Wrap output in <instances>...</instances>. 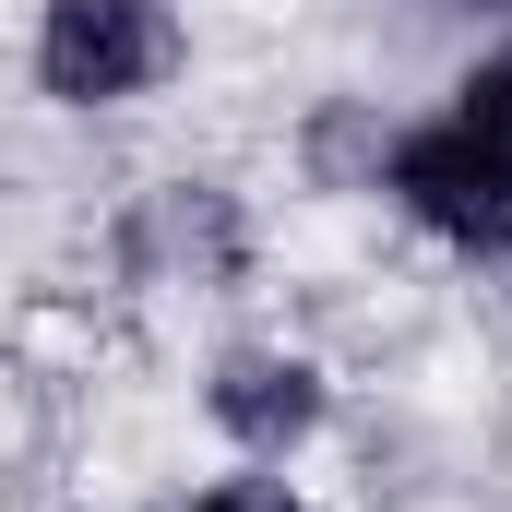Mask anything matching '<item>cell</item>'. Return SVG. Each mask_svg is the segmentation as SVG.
Returning <instances> with one entry per match:
<instances>
[{
    "label": "cell",
    "mask_w": 512,
    "mask_h": 512,
    "mask_svg": "<svg viewBox=\"0 0 512 512\" xmlns=\"http://www.w3.org/2000/svg\"><path fill=\"white\" fill-rule=\"evenodd\" d=\"M203 405H215V429H227V441H251V453H286V441H310V417H322V382H310L298 358H227Z\"/></svg>",
    "instance_id": "cell-3"
},
{
    "label": "cell",
    "mask_w": 512,
    "mask_h": 512,
    "mask_svg": "<svg viewBox=\"0 0 512 512\" xmlns=\"http://www.w3.org/2000/svg\"><path fill=\"white\" fill-rule=\"evenodd\" d=\"M453 120H465V131L512 167V48H501V60H477V72L453 84Z\"/></svg>",
    "instance_id": "cell-4"
},
{
    "label": "cell",
    "mask_w": 512,
    "mask_h": 512,
    "mask_svg": "<svg viewBox=\"0 0 512 512\" xmlns=\"http://www.w3.org/2000/svg\"><path fill=\"white\" fill-rule=\"evenodd\" d=\"M191 512H298V489H274V477H227V489H203Z\"/></svg>",
    "instance_id": "cell-5"
},
{
    "label": "cell",
    "mask_w": 512,
    "mask_h": 512,
    "mask_svg": "<svg viewBox=\"0 0 512 512\" xmlns=\"http://www.w3.org/2000/svg\"><path fill=\"white\" fill-rule=\"evenodd\" d=\"M167 60H179L167 0H48V24H36V84H48L60 108L143 96Z\"/></svg>",
    "instance_id": "cell-1"
},
{
    "label": "cell",
    "mask_w": 512,
    "mask_h": 512,
    "mask_svg": "<svg viewBox=\"0 0 512 512\" xmlns=\"http://www.w3.org/2000/svg\"><path fill=\"white\" fill-rule=\"evenodd\" d=\"M477 12H512V0H477Z\"/></svg>",
    "instance_id": "cell-6"
},
{
    "label": "cell",
    "mask_w": 512,
    "mask_h": 512,
    "mask_svg": "<svg viewBox=\"0 0 512 512\" xmlns=\"http://www.w3.org/2000/svg\"><path fill=\"white\" fill-rule=\"evenodd\" d=\"M393 203L453 251H512V167L465 120H429L393 143Z\"/></svg>",
    "instance_id": "cell-2"
}]
</instances>
